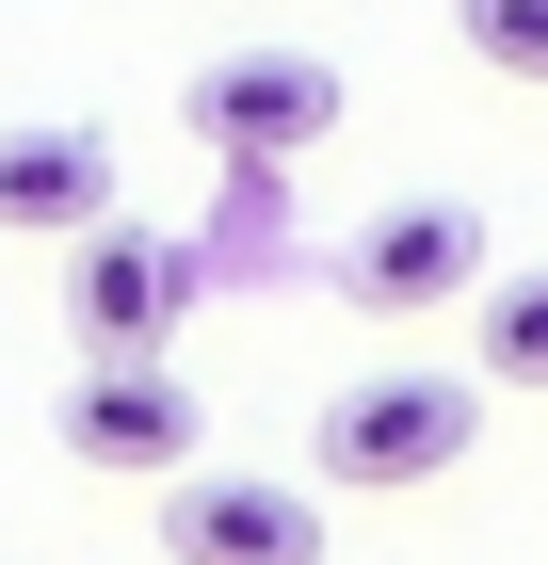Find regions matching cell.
I'll use <instances>...</instances> for the list:
<instances>
[{"label":"cell","instance_id":"6da1fadb","mask_svg":"<svg viewBox=\"0 0 548 565\" xmlns=\"http://www.w3.org/2000/svg\"><path fill=\"white\" fill-rule=\"evenodd\" d=\"M178 114H194V146L211 162H243V178H291V162H323L339 146V65L323 49H211L194 82H178Z\"/></svg>","mask_w":548,"mask_h":565},{"label":"cell","instance_id":"7a4b0ae2","mask_svg":"<svg viewBox=\"0 0 548 565\" xmlns=\"http://www.w3.org/2000/svg\"><path fill=\"white\" fill-rule=\"evenodd\" d=\"M468 436H484V404H468V372H372V388L323 404V484H355V501H404V484L468 469Z\"/></svg>","mask_w":548,"mask_h":565},{"label":"cell","instance_id":"3957f363","mask_svg":"<svg viewBox=\"0 0 548 565\" xmlns=\"http://www.w3.org/2000/svg\"><path fill=\"white\" fill-rule=\"evenodd\" d=\"M484 275H501V243H484V211H468V194H387V211L339 243V307H372V323L468 307Z\"/></svg>","mask_w":548,"mask_h":565},{"label":"cell","instance_id":"277c9868","mask_svg":"<svg viewBox=\"0 0 548 565\" xmlns=\"http://www.w3.org/2000/svg\"><path fill=\"white\" fill-rule=\"evenodd\" d=\"M65 469L178 484L194 469V372H178V355H82V372H65Z\"/></svg>","mask_w":548,"mask_h":565},{"label":"cell","instance_id":"5b68a950","mask_svg":"<svg viewBox=\"0 0 548 565\" xmlns=\"http://www.w3.org/2000/svg\"><path fill=\"white\" fill-rule=\"evenodd\" d=\"M65 323H82V355H162L178 323H194V243H162V226H82V243H65Z\"/></svg>","mask_w":548,"mask_h":565},{"label":"cell","instance_id":"8992f818","mask_svg":"<svg viewBox=\"0 0 548 565\" xmlns=\"http://www.w3.org/2000/svg\"><path fill=\"white\" fill-rule=\"evenodd\" d=\"M162 550L178 565H323V501L275 469H178L162 484Z\"/></svg>","mask_w":548,"mask_h":565},{"label":"cell","instance_id":"52a82bcc","mask_svg":"<svg viewBox=\"0 0 548 565\" xmlns=\"http://www.w3.org/2000/svg\"><path fill=\"white\" fill-rule=\"evenodd\" d=\"M114 226V146L65 114V130H0V243H82Z\"/></svg>","mask_w":548,"mask_h":565},{"label":"cell","instance_id":"ba28073f","mask_svg":"<svg viewBox=\"0 0 548 565\" xmlns=\"http://www.w3.org/2000/svg\"><path fill=\"white\" fill-rule=\"evenodd\" d=\"M468 372L484 388H548V275H484L468 291Z\"/></svg>","mask_w":548,"mask_h":565},{"label":"cell","instance_id":"9c48e42d","mask_svg":"<svg viewBox=\"0 0 548 565\" xmlns=\"http://www.w3.org/2000/svg\"><path fill=\"white\" fill-rule=\"evenodd\" d=\"M452 49L501 82H548V0H452Z\"/></svg>","mask_w":548,"mask_h":565}]
</instances>
